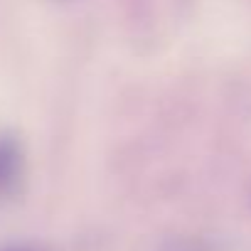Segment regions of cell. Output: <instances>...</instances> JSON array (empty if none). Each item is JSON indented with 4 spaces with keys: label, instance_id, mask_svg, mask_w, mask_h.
<instances>
[{
    "label": "cell",
    "instance_id": "1",
    "mask_svg": "<svg viewBox=\"0 0 251 251\" xmlns=\"http://www.w3.org/2000/svg\"><path fill=\"white\" fill-rule=\"evenodd\" d=\"M23 148L13 136H0V200L10 197L23 180Z\"/></svg>",
    "mask_w": 251,
    "mask_h": 251
},
{
    "label": "cell",
    "instance_id": "2",
    "mask_svg": "<svg viewBox=\"0 0 251 251\" xmlns=\"http://www.w3.org/2000/svg\"><path fill=\"white\" fill-rule=\"evenodd\" d=\"M5 251H32V249H5Z\"/></svg>",
    "mask_w": 251,
    "mask_h": 251
}]
</instances>
